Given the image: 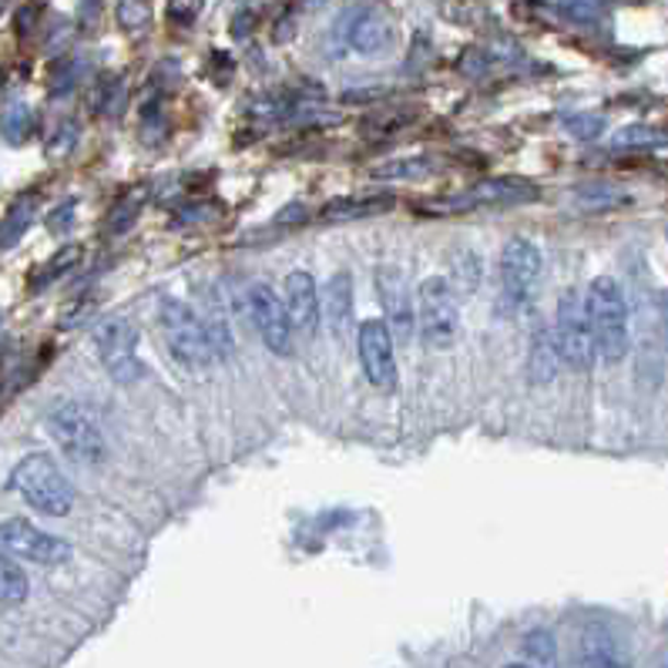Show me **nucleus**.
I'll return each mask as SVG.
<instances>
[{"label": "nucleus", "mask_w": 668, "mask_h": 668, "mask_svg": "<svg viewBox=\"0 0 668 668\" xmlns=\"http://www.w3.org/2000/svg\"><path fill=\"white\" fill-rule=\"evenodd\" d=\"M562 366V356H558V347H554V332L551 329H537L534 340H531V353H528V373H531V383H547L554 380Z\"/></svg>", "instance_id": "obj_17"}, {"label": "nucleus", "mask_w": 668, "mask_h": 668, "mask_svg": "<svg viewBox=\"0 0 668 668\" xmlns=\"http://www.w3.org/2000/svg\"><path fill=\"white\" fill-rule=\"evenodd\" d=\"M138 208H141V199H128V202H122L115 212V218H111V233H122V229H128L132 222L138 218Z\"/></svg>", "instance_id": "obj_30"}, {"label": "nucleus", "mask_w": 668, "mask_h": 668, "mask_svg": "<svg viewBox=\"0 0 668 668\" xmlns=\"http://www.w3.org/2000/svg\"><path fill=\"white\" fill-rule=\"evenodd\" d=\"M94 347L98 356L107 370V376L115 383H135L141 376V363H138V329L132 319L115 316L104 319L94 332Z\"/></svg>", "instance_id": "obj_9"}, {"label": "nucleus", "mask_w": 668, "mask_h": 668, "mask_svg": "<svg viewBox=\"0 0 668 668\" xmlns=\"http://www.w3.org/2000/svg\"><path fill=\"white\" fill-rule=\"evenodd\" d=\"M158 322H161V332L165 340H169V350L172 356L189 366V370H202L208 366L215 356H212V347L205 340V329L199 322V313L192 306H185L182 299H161L158 303Z\"/></svg>", "instance_id": "obj_6"}, {"label": "nucleus", "mask_w": 668, "mask_h": 668, "mask_svg": "<svg viewBox=\"0 0 668 668\" xmlns=\"http://www.w3.org/2000/svg\"><path fill=\"white\" fill-rule=\"evenodd\" d=\"M505 668H528V665H505Z\"/></svg>", "instance_id": "obj_34"}, {"label": "nucleus", "mask_w": 668, "mask_h": 668, "mask_svg": "<svg viewBox=\"0 0 668 668\" xmlns=\"http://www.w3.org/2000/svg\"><path fill=\"white\" fill-rule=\"evenodd\" d=\"M554 11L562 18H585V21H595L601 14V8H595V4H558Z\"/></svg>", "instance_id": "obj_32"}, {"label": "nucleus", "mask_w": 668, "mask_h": 668, "mask_svg": "<svg viewBox=\"0 0 668 668\" xmlns=\"http://www.w3.org/2000/svg\"><path fill=\"white\" fill-rule=\"evenodd\" d=\"M340 37L347 47L360 54H383L394 44V24L386 21L376 8H353L340 21Z\"/></svg>", "instance_id": "obj_13"}, {"label": "nucleus", "mask_w": 668, "mask_h": 668, "mask_svg": "<svg viewBox=\"0 0 668 668\" xmlns=\"http://www.w3.org/2000/svg\"><path fill=\"white\" fill-rule=\"evenodd\" d=\"M122 98H125V88H122V78H118V75H104V78L98 81L94 94H91L98 115H107V111H115V107L122 104Z\"/></svg>", "instance_id": "obj_23"}, {"label": "nucleus", "mask_w": 668, "mask_h": 668, "mask_svg": "<svg viewBox=\"0 0 668 668\" xmlns=\"http://www.w3.org/2000/svg\"><path fill=\"white\" fill-rule=\"evenodd\" d=\"M648 145H661V135L648 125H629L615 135V148H648Z\"/></svg>", "instance_id": "obj_24"}, {"label": "nucleus", "mask_w": 668, "mask_h": 668, "mask_svg": "<svg viewBox=\"0 0 668 668\" xmlns=\"http://www.w3.org/2000/svg\"><path fill=\"white\" fill-rule=\"evenodd\" d=\"M249 313H252V326L262 337L265 350L272 356H293V326L286 319V309H283V299L280 293H272V286L265 283H256L249 290Z\"/></svg>", "instance_id": "obj_11"}, {"label": "nucleus", "mask_w": 668, "mask_h": 668, "mask_svg": "<svg viewBox=\"0 0 668 668\" xmlns=\"http://www.w3.org/2000/svg\"><path fill=\"white\" fill-rule=\"evenodd\" d=\"M397 205V199L389 192H380V195H356V199H332L322 205V218L326 222H353V218H373V215H383Z\"/></svg>", "instance_id": "obj_15"}, {"label": "nucleus", "mask_w": 668, "mask_h": 668, "mask_svg": "<svg viewBox=\"0 0 668 668\" xmlns=\"http://www.w3.org/2000/svg\"><path fill=\"white\" fill-rule=\"evenodd\" d=\"M71 222H75V202H65L61 208H54V215L47 218V229L58 233V236H65V233L71 229Z\"/></svg>", "instance_id": "obj_31"}, {"label": "nucleus", "mask_w": 668, "mask_h": 668, "mask_svg": "<svg viewBox=\"0 0 668 668\" xmlns=\"http://www.w3.org/2000/svg\"><path fill=\"white\" fill-rule=\"evenodd\" d=\"M47 433L78 464H104L107 457V443L94 414L75 400H65L47 414Z\"/></svg>", "instance_id": "obj_5"}, {"label": "nucleus", "mask_w": 668, "mask_h": 668, "mask_svg": "<svg viewBox=\"0 0 668 668\" xmlns=\"http://www.w3.org/2000/svg\"><path fill=\"white\" fill-rule=\"evenodd\" d=\"M148 18H151V8L148 4H122L118 8V21L128 34L135 31H145L148 27Z\"/></svg>", "instance_id": "obj_26"}, {"label": "nucleus", "mask_w": 668, "mask_h": 668, "mask_svg": "<svg viewBox=\"0 0 668 668\" xmlns=\"http://www.w3.org/2000/svg\"><path fill=\"white\" fill-rule=\"evenodd\" d=\"M27 575L8 554H0V604H21L27 598Z\"/></svg>", "instance_id": "obj_19"}, {"label": "nucleus", "mask_w": 668, "mask_h": 668, "mask_svg": "<svg viewBox=\"0 0 668 668\" xmlns=\"http://www.w3.org/2000/svg\"><path fill=\"white\" fill-rule=\"evenodd\" d=\"M78 259H81V249H78V246H68V249H61V252L54 256L50 262H44V269H41V272L34 275V283H31V286H34V290H44V286H50V283L58 280V275H65V272H68V269H71V265L78 262Z\"/></svg>", "instance_id": "obj_22"}, {"label": "nucleus", "mask_w": 668, "mask_h": 668, "mask_svg": "<svg viewBox=\"0 0 668 668\" xmlns=\"http://www.w3.org/2000/svg\"><path fill=\"white\" fill-rule=\"evenodd\" d=\"M433 169H437L433 158H407L394 165H380V169H373V179H423Z\"/></svg>", "instance_id": "obj_21"}, {"label": "nucleus", "mask_w": 668, "mask_h": 668, "mask_svg": "<svg viewBox=\"0 0 668 668\" xmlns=\"http://www.w3.org/2000/svg\"><path fill=\"white\" fill-rule=\"evenodd\" d=\"M353 319V280L350 272H337L326 283V326L332 337H347V326Z\"/></svg>", "instance_id": "obj_16"}, {"label": "nucleus", "mask_w": 668, "mask_h": 668, "mask_svg": "<svg viewBox=\"0 0 668 668\" xmlns=\"http://www.w3.org/2000/svg\"><path fill=\"white\" fill-rule=\"evenodd\" d=\"M551 332H554V347H558L562 363H568L578 373L595 366V340H591L581 290H565L558 296V316H554Z\"/></svg>", "instance_id": "obj_7"}, {"label": "nucleus", "mask_w": 668, "mask_h": 668, "mask_svg": "<svg viewBox=\"0 0 668 668\" xmlns=\"http://www.w3.org/2000/svg\"><path fill=\"white\" fill-rule=\"evenodd\" d=\"M524 655L534 658L537 665L551 668L554 665V638H551V632H531L524 638Z\"/></svg>", "instance_id": "obj_25"}, {"label": "nucleus", "mask_w": 668, "mask_h": 668, "mask_svg": "<svg viewBox=\"0 0 668 668\" xmlns=\"http://www.w3.org/2000/svg\"><path fill=\"white\" fill-rule=\"evenodd\" d=\"M0 132H4V138L11 145H24L34 132V115H31V107L14 101L8 111H4V118H0Z\"/></svg>", "instance_id": "obj_20"}, {"label": "nucleus", "mask_w": 668, "mask_h": 668, "mask_svg": "<svg viewBox=\"0 0 668 668\" xmlns=\"http://www.w3.org/2000/svg\"><path fill=\"white\" fill-rule=\"evenodd\" d=\"M565 128H568L575 138L588 141V138H598V135H601L604 118H595V115H571V118L565 122Z\"/></svg>", "instance_id": "obj_27"}, {"label": "nucleus", "mask_w": 668, "mask_h": 668, "mask_svg": "<svg viewBox=\"0 0 668 668\" xmlns=\"http://www.w3.org/2000/svg\"><path fill=\"white\" fill-rule=\"evenodd\" d=\"M11 490H18L34 511L47 518H65L75 508V487L68 474L47 454H27L11 471Z\"/></svg>", "instance_id": "obj_2"}, {"label": "nucleus", "mask_w": 668, "mask_h": 668, "mask_svg": "<svg viewBox=\"0 0 668 668\" xmlns=\"http://www.w3.org/2000/svg\"><path fill=\"white\" fill-rule=\"evenodd\" d=\"M414 322L420 329V340L430 350H451L461 337V309H457V293L448 280H423L417 290V306H414Z\"/></svg>", "instance_id": "obj_4"}, {"label": "nucleus", "mask_w": 668, "mask_h": 668, "mask_svg": "<svg viewBox=\"0 0 668 668\" xmlns=\"http://www.w3.org/2000/svg\"><path fill=\"white\" fill-rule=\"evenodd\" d=\"M0 551L11 554V558L34 562V565H44V568L71 562V544L68 541H61L58 534L41 531L37 524H31L24 518L0 521Z\"/></svg>", "instance_id": "obj_8"}, {"label": "nucleus", "mask_w": 668, "mask_h": 668, "mask_svg": "<svg viewBox=\"0 0 668 668\" xmlns=\"http://www.w3.org/2000/svg\"><path fill=\"white\" fill-rule=\"evenodd\" d=\"M37 215V195L34 192H24L11 202V208L0 218V249H11L27 229Z\"/></svg>", "instance_id": "obj_18"}, {"label": "nucleus", "mask_w": 668, "mask_h": 668, "mask_svg": "<svg viewBox=\"0 0 668 668\" xmlns=\"http://www.w3.org/2000/svg\"><path fill=\"white\" fill-rule=\"evenodd\" d=\"M169 14H172L179 24H192L195 14H199V4H169Z\"/></svg>", "instance_id": "obj_33"}, {"label": "nucleus", "mask_w": 668, "mask_h": 668, "mask_svg": "<svg viewBox=\"0 0 668 668\" xmlns=\"http://www.w3.org/2000/svg\"><path fill=\"white\" fill-rule=\"evenodd\" d=\"M581 668H625V665H622V658L611 652L608 645H588Z\"/></svg>", "instance_id": "obj_28"}, {"label": "nucleus", "mask_w": 668, "mask_h": 668, "mask_svg": "<svg viewBox=\"0 0 668 668\" xmlns=\"http://www.w3.org/2000/svg\"><path fill=\"white\" fill-rule=\"evenodd\" d=\"M585 313L591 326V340H595V356L604 363H622L632 347V332H629V299L619 280L611 275H598L588 286L585 296Z\"/></svg>", "instance_id": "obj_1"}, {"label": "nucleus", "mask_w": 668, "mask_h": 668, "mask_svg": "<svg viewBox=\"0 0 668 668\" xmlns=\"http://www.w3.org/2000/svg\"><path fill=\"white\" fill-rule=\"evenodd\" d=\"M376 290H380V303H383V326L389 329V337L407 343L414 340V299H410V290H407V280L397 265H386L376 272Z\"/></svg>", "instance_id": "obj_12"}, {"label": "nucleus", "mask_w": 668, "mask_h": 668, "mask_svg": "<svg viewBox=\"0 0 668 668\" xmlns=\"http://www.w3.org/2000/svg\"><path fill=\"white\" fill-rule=\"evenodd\" d=\"M541 269H544V259L537 252L534 242L528 239H511L505 249H500V259H497V303H500V313H521L531 306L534 299V290L541 283Z\"/></svg>", "instance_id": "obj_3"}, {"label": "nucleus", "mask_w": 668, "mask_h": 668, "mask_svg": "<svg viewBox=\"0 0 668 668\" xmlns=\"http://www.w3.org/2000/svg\"><path fill=\"white\" fill-rule=\"evenodd\" d=\"M75 84H78V65L75 61H61L58 68L50 71V91L68 94Z\"/></svg>", "instance_id": "obj_29"}, {"label": "nucleus", "mask_w": 668, "mask_h": 668, "mask_svg": "<svg viewBox=\"0 0 668 668\" xmlns=\"http://www.w3.org/2000/svg\"><path fill=\"white\" fill-rule=\"evenodd\" d=\"M356 350H360V363H363L366 380L380 389V394L397 389V350H394V337H389L383 319L360 322Z\"/></svg>", "instance_id": "obj_10"}, {"label": "nucleus", "mask_w": 668, "mask_h": 668, "mask_svg": "<svg viewBox=\"0 0 668 668\" xmlns=\"http://www.w3.org/2000/svg\"><path fill=\"white\" fill-rule=\"evenodd\" d=\"M283 309H286V319L293 326V332H313L319 329V319H322V299H319V290H316V280L309 272H290L286 283H283Z\"/></svg>", "instance_id": "obj_14"}]
</instances>
